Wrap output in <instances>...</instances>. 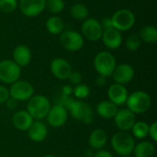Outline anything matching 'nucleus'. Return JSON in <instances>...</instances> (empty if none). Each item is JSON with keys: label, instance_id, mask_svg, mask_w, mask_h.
Here are the masks:
<instances>
[{"label": "nucleus", "instance_id": "34", "mask_svg": "<svg viewBox=\"0 0 157 157\" xmlns=\"http://www.w3.org/2000/svg\"><path fill=\"white\" fill-rule=\"evenodd\" d=\"M148 135L150 136V138L153 140V142H156L157 141V122L155 121L153 122L151 125H149V132Z\"/></svg>", "mask_w": 157, "mask_h": 157}, {"label": "nucleus", "instance_id": "6", "mask_svg": "<svg viewBox=\"0 0 157 157\" xmlns=\"http://www.w3.org/2000/svg\"><path fill=\"white\" fill-rule=\"evenodd\" d=\"M112 27L119 31H126L131 29L135 24V16L129 9H120L116 11L110 17Z\"/></svg>", "mask_w": 157, "mask_h": 157}, {"label": "nucleus", "instance_id": "31", "mask_svg": "<svg viewBox=\"0 0 157 157\" xmlns=\"http://www.w3.org/2000/svg\"><path fill=\"white\" fill-rule=\"evenodd\" d=\"M17 7V0H0V11L6 14L12 13Z\"/></svg>", "mask_w": 157, "mask_h": 157}, {"label": "nucleus", "instance_id": "33", "mask_svg": "<svg viewBox=\"0 0 157 157\" xmlns=\"http://www.w3.org/2000/svg\"><path fill=\"white\" fill-rule=\"evenodd\" d=\"M9 97H10L9 90L6 86L0 85V104L6 103V101L9 98Z\"/></svg>", "mask_w": 157, "mask_h": 157}, {"label": "nucleus", "instance_id": "8", "mask_svg": "<svg viewBox=\"0 0 157 157\" xmlns=\"http://www.w3.org/2000/svg\"><path fill=\"white\" fill-rule=\"evenodd\" d=\"M21 67L12 60H3L0 62V81L4 84H13L19 80Z\"/></svg>", "mask_w": 157, "mask_h": 157}, {"label": "nucleus", "instance_id": "7", "mask_svg": "<svg viewBox=\"0 0 157 157\" xmlns=\"http://www.w3.org/2000/svg\"><path fill=\"white\" fill-rule=\"evenodd\" d=\"M60 44L63 49L68 52H77L84 46V37L75 30H63L60 34Z\"/></svg>", "mask_w": 157, "mask_h": 157}, {"label": "nucleus", "instance_id": "21", "mask_svg": "<svg viewBox=\"0 0 157 157\" xmlns=\"http://www.w3.org/2000/svg\"><path fill=\"white\" fill-rule=\"evenodd\" d=\"M108 142V134L102 129H97L93 131L89 136L88 144L92 149L102 150Z\"/></svg>", "mask_w": 157, "mask_h": 157}, {"label": "nucleus", "instance_id": "22", "mask_svg": "<svg viewBox=\"0 0 157 157\" xmlns=\"http://www.w3.org/2000/svg\"><path fill=\"white\" fill-rule=\"evenodd\" d=\"M118 110V106H116L109 100L100 101L97 105V113L103 119H113Z\"/></svg>", "mask_w": 157, "mask_h": 157}, {"label": "nucleus", "instance_id": "28", "mask_svg": "<svg viewBox=\"0 0 157 157\" xmlns=\"http://www.w3.org/2000/svg\"><path fill=\"white\" fill-rule=\"evenodd\" d=\"M45 8L50 13L57 15L64 9V2L63 0H46Z\"/></svg>", "mask_w": 157, "mask_h": 157}, {"label": "nucleus", "instance_id": "37", "mask_svg": "<svg viewBox=\"0 0 157 157\" xmlns=\"http://www.w3.org/2000/svg\"><path fill=\"white\" fill-rule=\"evenodd\" d=\"M63 96H71L73 94V86L72 85H65L62 88Z\"/></svg>", "mask_w": 157, "mask_h": 157}, {"label": "nucleus", "instance_id": "2", "mask_svg": "<svg viewBox=\"0 0 157 157\" xmlns=\"http://www.w3.org/2000/svg\"><path fill=\"white\" fill-rule=\"evenodd\" d=\"M28 101L29 102L27 105V111L33 120L40 121L46 118L51 109V102L45 96H32Z\"/></svg>", "mask_w": 157, "mask_h": 157}, {"label": "nucleus", "instance_id": "15", "mask_svg": "<svg viewBox=\"0 0 157 157\" xmlns=\"http://www.w3.org/2000/svg\"><path fill=\"white\" fill-rule=\"evenodd\" d=\"M134 69L129 63H121L116 65L111 76L117 84L126 85L130 83L134 76Z\"/></svg>", "mask_w": 157, "mask_h": 157}, {"label": "nucleus", "instance_id": "20", "mask_svg": "<svg viewBox=\"0 0 157 157\" xmlns=\"http://www.w3.org/2000/svg\"><path fill=\"white\" fill-rule=\"evenodd\" d=\"M32 117L29 114L27 110H18L17 111L12 118V122L14 127L18 131H28L33 122Z\"/></svg>", "mask_w": 157, "mask_h": 157}, {"label": "nucleus", "instance_id": "26", "mask_svg": "<svg viewBox=\"0 0 157 157\" xmlns=\"http://www.w3.org/2000/svg\"><path fill=\"white\" fill-rule=\"evenodd\" d=\"M70 13H71V16L73 17V18L76 19V20H83L84 21L85 19H86L88 17L89 10L86 5L81 4V3H77V4H75L71 6Z\"/></svg>", "mask_w": 157, "mask_h": 157}, {"label": "nucleus", "instance_id": "35", "mask_svg": "<svg viewBox=\"0 0 157 157\" xmlns=\"http://www.w3.org/2000/svg\"><path fill=\"white\" fill-rule=\"evenodd\" d=\"M99 22H100V25H101L103 30L107 29H109V28H112V23H111L110 17H105Z\"/></svg>", "mask_w": 157, "mask_h": 157}, {"label": "nucleus", "instance_id": "17", "mask_svg": "<svg viewBox=\"0 0 157 157\" xmlns=\"http://www.w3.org/2000/svg\"><path fill=\"white\" fill-rule=\"evenodd\" d=\"M128 96V90L124 85L115 83L109 86L108 89V97L109 98V100L114 103L116 106L123 105L126 102Z\"/></svg>", "mask_w": 157, "mask_h": 157}, {"label": "nucleus", "instance_id": "29", "mask_svg": "<svg viewBox=\"0 0 157 157\" xmlns=\"http://www.w3.org/2000/svg\"><path fill=\"white\" fill-rule=\"evenodd\" d=\"M89 94H90V88L86 84L81 83L73 87V95L75 96V98L78 99L86 98L89 96Z\"/></svg>", "mask_w": 157, "mask_h": 157}, {"label": "nucleus", "instance_id": "19", "mask_svg": "<svg viewBox=\"0 0 157 157\" xmlns=\"http://www.w3.org/2000/svg\"><path fill=\"white\" fill-rule=\"evenodd\" d=\"M13 61L19 66H27L31 61V51L30 49L24 44L17 45L13 51Z\"/></svg>", "mask_w": 157, "mask_h": 157}, {"label": "nucleus", "instance_id": "25", "mask_svg": "<svg viewBox=\"0 0 157 157\" xmlns=\"http://www.w3.org/2000/svg\"><path fill=\"white\" fill-rule=\"evenodd\" d=\"M139 38L141 40L149 43L155 44L157 41V29L154 25H147L141 29L139 32Z\"/></svg>", "mask_w": 157, "mask_h": 157}, {"label": "nucleus", "instance_id": "23", "mask_svg": "<svg viewBox=\"0 0 157 157\" xmlns=\"http://www.w3.org/2000/svg\"><path fill=\"white\" fill-rule=\"evenodd\" d=\"M45 26L48 32L52 35H59L64 30V22L62 17L57 15L50 17L46 20Z\"/></svg>", "mask_w": 157, "mask_h": 157}, {"label": "nucleus", "instance_id": "11", "mask_svg": "<svg viewBox=\"0 0 157 157\" xmlns=\"http://www.w3.org/2000/svg\"><path fill=\"white\" fill-rule=\"evenodd\" d=\"M48 123L53 128L63 126L68 118V110L61 104L51 106V109L46 116Z\"/></svg>", "mask_w": 157, "mask_h": 157}, {"label": "nucleus", "instance_id": "30", "mask_svg": "<svg viewBox=\"0 0 157 157\" xmlns=\"http://www.w3.org/2000/svg\"><path fill=\"white\" fill-rule=\"evenodd\" d=\"M141 42H142V40H140L139 36L132 34L127 38V40L125 41V46L129 51L136 52L141 47Z\"/></svg>", "mask_w": 157, "mask_h": 157}, {"label": "nucleus", "instance_id": "9", "mask_svg": "<svg viewBox=\"0 0 157 157\" xmlns=\"http://www.w3.org/2000/svg\"><path fill=\"white\" fill-rule=\"evenodd\" d=\"M9 90L10 98L17 101L29 100L34 94V87L32 85L25 80H17L11 84Z\"/></svg>", "mask_w": 157, "mask_h": 157}, {"label": "nucleus", "instance_id": "27", "mask_svg": "<svg viewBox=\"0 0 157 157\" xmlns=\"http://www.w3.org/2000/svg\"><path fill=\"white\" fill-rule=\"evenodd\" d=\"M132 136L137 139H144L148 136L149 124L145 121H136L132 128Z\"/></svg>", "mask_w": 157, "mask_h": 157}, {"label": "nucleus", "instance_id": "40", "mask_svg": "<svg viewBox=\"0 0 157 157\" xmlns=\"http://www.w3.org/2000/svg\"><path fill=\"white\" fill-rule=\"evenodd\" d=\"M121 157H132V156H131V155H124V156H121Z\"/></svg>", "mask_w": 157, "mask_h": 157}, {"label": "nucleus", "instance_id": "12", "mask_svg": "<svg viewBox=\"0 0 157 157\" xmlns=\"http://www.w3.org/2000/svg\"><path fill=\"white\" fill-rule=\"evenodd\" d=\"M46 6V0H19L18 6L21 13L28 17H37L43 12Z\"/></svg>", "mask_w": 157, "mask_h": 157}, {"label": "nucleus", "instance_id": "32", "mask_svg": "<svg viewBox=\"0 0 157 157\" xmlns=\"http://www.w3.org/2000/svg\"><path fill=\"white\" fill-rule=\"evenodd\" d=\"M67 79L69 80V82L71 83V85L77 86V85H79V84L82 83L83 77H82V75L79 72H77V71H72Z\"/></svg>", "mask_w": 157, "mask_h": 157}, {"label": "nucleus", "instance_id": "1", "mask_svg": "<svg viewBox=\"0 0 157 157\" xmlns=\"http://www.w3.org/2000/svg\"><path fill=\"white\" fill-rule=\"evenodd\" d=\"M125 103L127 105V109L134 114H141L146 112L150 109L152 105V98L147 92L137 90L128 96Z\"/></svg>", "mask_w": 157, "mask_h": 157}, {"label": "nucleus", "instance_id": "10", "mask_svg": "<svg viewBox=\"0 0 157 157\" xmlns=\"http://www.w3.org/2000/svg\"><path fill=\"white\" fill-rule=\"evenodd\" d=\"M82 36L88 40L97 41L101 39L102 36V27L100 22L95 17H87L85 19L81 26Z\"/></svg>", "mask_w": 157, "mask_h": 157}, {"label": "nucleus", "instance_id": "39", "mask_svg": "<svg viewBox=\"0 0 157 157\" xmlns=\"http://www.w3.org/2000/svg\"><path fill=\"white\" fill-rule=\"evenodd\" d=\"M43 157H56L55 155H44Z\"/></svg>", "mask_w": 157, "mask_h": 157}, {"label": "nucleus", "instance_id": "3", "mask_svg": "<svg viewBox=\"0 0 157 157\" xmlns=\"http://www.w3.org/2000/svg\"><path fill=\"white\" fill-rule=\"evenodd\" d=\"M111 147L121 156L130 155L135 146V140L132 135L127 132H116L111 138Z\"/></svg>", "mask_w": 157, "mask_h": 157}, {"label": "nucleus", "instance_id": "13", "mask_svg": "<svg viewBox=\"0 0 157 157\" xmlns=\"http://www.w3.org/2000/svg\"><path fill=\"white\" fill-rule=\"evenodd\" d=\"M116 126L121 132H129L136 122L135 114L129 109H122L118 110L114 117Z\"/></svg>", "mask_w": 157, "mask_h": 157}, {"label": "nucleus", "instance_id": "5", "mask_svg": "<svg viewBox=\"0 0 157 157\" xmlns=\"http://www.w3.org/2000/svg\"><path fill=\"white\" fill-rule=\"evenodd\" d=\"M71 116L83 123L89 124L93 121L94 113L91 107L85 101L82 100H73L69 107L67 108Z\"/></svg>", "mask_w": 157, "mask_h": 157}, {"label": "nucleus", "instance_id": "36", "mask_svg": "<svg viewBox=\"0 0 157 157\" xmlns=\"http://www.w3.org/2000/svg\"><path fill=\"white\" fill-rule=\"evenodd\" d=\"M93 157H113V155H112V154L109 151H107V150H98L94 154Z\"/></svg>", "mask_w": 157, "mask_h": 157}, {"label": "nucleus", "instance_id": "18", "mask_svg": "<svg viewBox=\"0 0 157 157\" xmlns=\"http://www.w3.org/2000/svg\"><path fill=\"white\" fill-rule=\"evenodd\" d=\"M48 134L47 126L40 121H33L30 127L28 129V135L33 142L40 143L45 140Z\"/></svg>", "mask_w": 157, "mask_h": 157}, {"label": "nucleus", "instance_id": "16", "mask_svg": "<svg viewBox=\"0 0 157 157\" xmlns=\"http://www.w3.org/2000/svg\"><path fill=\"white\" fill-rule=\"evenodd\" d=\"M101 40L103 41V44L107 48L110 50H115L121 47L122 43V35L121 31L112 27L103 30Z\"/></svg>", "mask_w": 157, "mask_h": 157}, {"label": "nucleus", "instance_id": "24", "mask_svg": "<svg viewBox=\"0 0 157 157\" xmlns=\"http://www.w3.org/2000/svg\"><path fill=\"white\" fill-rule=\"evenodd\" d=\"M155 148L153 143L148 141H143L135 144L133 153L135 157H152L155 154Z\"/></svg>", "mask_w": 157, "mask_h": 157}, {"label": "nucleus", "instance_id": "4", "mask_svg": "<svg viewBox=\"0 0 157 157\" xmlns=\"http://www.w3.org/2000/svg\"><path fill=\"white\" fill-rule=\"evenodd\" d=\"M117 65L114 55L107 51L97 53L94 58V67L99 75L110 77Z\"/></svg>", "mask_w": 157, "mask_h": 157}, {"label": "nucleus", "instance_id": "38", "mask_svg": "<svg viewBox=\"0 0 157 157\" xmlns=\"http://www.w3.org/2000/svg\"><path fill=\"white\" fill-rule=\"evenodd\" d=\"M96 83H97L98 86H103L107 83V77H105V76H102V75H98V77H97V79H96Z\"/></svg>", "mask_w": 157, "mask_h": 157}, {"label": "nucleus", "instance_id": "14", "mask_svg": "<svg viewBox=\"0 0 157 157\" xmlns=\"http://www.w3.org/2000/svg\"><path fill=\"white\" fill-rule=\"evenodd\" d=\"M51 72L54 77L60 80H65L73 71L68 61L63 58H55L52 61L50 65Z\"/></svg>", "mask_w": 157, "mask_h": 157}]
</instances>
